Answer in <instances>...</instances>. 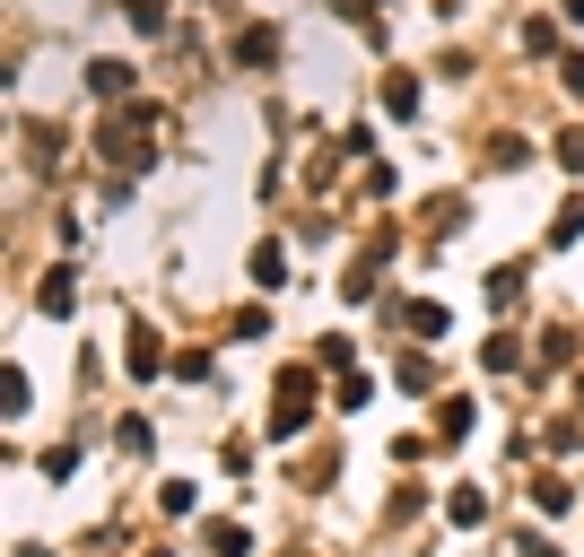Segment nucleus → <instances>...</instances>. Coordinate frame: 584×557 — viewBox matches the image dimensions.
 Instances as JSON below:
<instances>
[{
    "instance_id": "f257e3e1",
    "label": "nucleus",
    "mask_w": 584,
    "mask_h": 557,
    "mask_svg": "<svg viewBox=\"0 0 584 557\" xmlns=\"http://www.w3.org/2000/svg\"><path fill=\"white\" fill-rule=\"evenodd\" d=\"M88 97L97 105H131V62H88Z\"/></svg>"
},
{
    "instance_id": "f03ea898",
    "label": "nucleus",
    "mask_w": 584,
    "mask_h": 557,
    "mask_svg": "<svg viewBox=\"0 0 584 557\" xmlns=\"http://www.w3.org/2000/svg\"><path fill=\"white\" fill-rule=\"evenodd\" d=\"M279 62V26H244L235 35V70H271Z\"/></svg>"
},
{
    "instance_id": "7ed1b4c3",
    "label": "nucleus",
    "mask_w": 584,
    "mask_h": 557,
    "mask_svg": "<svg viewBox=\"0 0 584 557\" xmlns=\"http://www.w3.org/2000/svg\"><path fill=\"white\" fill-rule=\"evenodd\" d=\"M279 270H288V253L279 244H253V288H279Z\"/></svg>"
},
{
    "instance_id": "20e7f679",
    "label": "nucleus",
    "mask_w": 584,
    "mask_h": 557,
    "mask_svg": "<svg viewBox=\"0 0 584 557\" xmlns=\"http://www.w3.org/2000/svg\"><path fill=\"white\" fill-rule=\"evenodd\" d=\"M35 305H44V314H70V270H44V288H35Z\"/></svg>"
},
{
    "instance_id": "39448f33",
    "label": "nucleus",
    "mask_w": 584,
    "mask_h": 557,
    "mask_svg": "<svg viewBox=\"0 0 584 557\" xmlns=\"http://www.w3.org/2000/svg\"><path fill=\"white\" fill-rule=\"evenodd\" d=\"M384 113H419V79L393 70V79H384Z\"/></svg>"
},
{
    "instance_id": "423d86ee",
    "label": "nucleus",
    "mask_w": 584,
    "mask_h": 557,
    "mask_svg": "<svg viewBox=\"0 0 584 557\" xmlns=\"http://www.w3.org/2000/svg\"><path fill=\"white\" fill-rule=\"evenodd\" d=\"M122 18H131L140 35H166V9H157V0H122Z\"/></svg>"
},
{
    "instance_id": "0eeeda50",
    "label": "nucleus",
    "mask_w": 584,
    "mask_h": 557,
    "mask_svg": "<svg viewBox=\"0 0 584 557\" xmlns=\"http://www.w3.org/2000/svg\"><path fill=\"white\" fill-rule=\"evenodd\" d=\"M157 366H166V357H157V339H148V332H131V375H140V383H148V375H157Z\"/></svg>"
},
{
    "instance_id": "6e6552de",
    "label": "nucleus",
    "mask_w": 584,
    "mask_h": 557,
    "mask_svg": "<svg viewBox=\"0 0 584 557\" xmlns=\"http://www.w3.org/2000/svg\"><path fill=\"white\" fill-rule=\"evenodd\" d=\"M210 549H219V557H244L253 541H244V523H210Z\"/></svg>"
},
{
    "instance_id": "1a4fd4ad",
    "label": "nucleus",
    "mask_w": 584,
    "mask_h": 557,
    "mask_svg": "<svg viewBox=\"0 0 584 557\" xmlns=\"http://www.w3.org/2000/svg\"><path fill=\"white\" fill-rule=\"evenodd\" d=\"M515 44H524V53H550V44H559V26H550V18H524V35H515Z\"/></svg>"
},
{
    "instance_id": "9d476101",
    "label": "nucleus",
    "mask_w": 584,
    "mask_h": 557,
    "mask_svg": "<svg viewBox=\"0 0 584 557\" xmlns=\"http://www.w3.org/2000/svg\"><path fill=\"white\" fill-rule=\"evenodd\" d=\"M515 288H524V270L506 261V270H488V305H515Z\"/></svg>"
},
{
    "instance_id": "9b49d317",
    "label": "nucleus",
    "mask_w": 584,
    "mask_h": 557,
    "mask_svg": "<svg viewBox=\"0 0 584 557\" xmlns=\"http://www.w3.org/2000/svg\"><path fill=\"white\" fill-rule=\"evenodd\" d=\"M437 436H471V401H445L437 410Z\"/></svg>"
},
{
    "instance_id": "f8f14e48",
    "label": "nucleus",
    "mask_w": 584,
    "mask_h": 557,
    "mask_svg": "<svg viewBox=\"0 0 584 557\" xmlns=\"http://www.w3.org/2000/svg\"><path fill=\"white\" fill-rule=\"evenodd\" d=\"M375 9L384 0H332V18H350V26H375Z\"/></svg>"
},
{
    "instance_id": "ddd939ff",
    "label": "nucleus",
    "mask_w": 584,
    "mask_h": 557,
    "mask_svg": "<svg viewBox=\"0 0 584 557\" xmlns=\"http://www.w3.org/2000/svg\"><path fill=\"white\" fill-rule=\"evenodd\" d=\"M559 166H568V175H584V131H559Z\"/></svg>"
},
{
    "instance_id": "4468645a",
    "label": "nucleus",
    "mask_w": 584,
    "mask_h": 557,
    "mask_svg": "<svg viewBox=\"0 0 584 557\" xmlns=\"http://www.w3.org/2000/svg\"><path fill=\"white\" fill-rule=\"evenodd\" d=\"M559 88H568V97H584V53H568V62H559Z\"/></svg>"
},
{
    "instance_id": "2eb2a0df",
    "label": "nucleus",
    "mask_w": 584,
    "mask_h": 557,
    "mask_svg": "<svg viewBox=\"0 0 584 557\" xmlns=\"http://www.w3.org/2000/svg\"><path fill=\"white\" fill-rule=\"evenodd\" d=\"M559 18H576V26H584V0H559Z\"/></svg>"
},
{
    "instance_id": "dca6fc26",
    "label": "nucleus",
    "mask_w": 584,
    "mask_h": 557,
    "mask_svg": "<svg viewBox=\"0 0 584 557\" xmlns=\"http://www.w3.org/2000/svg\"><path fill=\"white\" fill-rule=\"evenodd\" d=\"M576 392H584V375H576Z\"/></svg>"
}]
</instances>
